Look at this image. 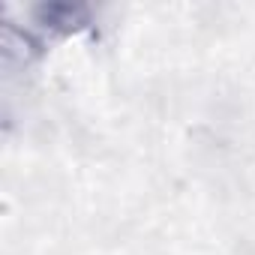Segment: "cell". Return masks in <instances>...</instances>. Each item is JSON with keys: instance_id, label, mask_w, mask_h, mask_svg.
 Masks as SVG:
<instances>
[{"instance_id": "obj_1", "label": "cell", "mask_w": 255, "mask_h": 255, "mask_svg": "<svg viewBox=\"0 0 255 255\" xmlns=\"http://www.w3.org/2000/svg\"><path fill=\"white\" fill-rule=\"evenodd\" d=\"M27 21L42 39H69L96 24V9L81 0H45L27 9Z\"/></svg>"}, {"instance_id": "obj_2", "label": "cell", "mask_w": 255, "mask_h": 255, "mask_svg": "<svg viewBox=\"0 0 255 255\" xmlns=\"http://www.w3.org/2000/svg\"><path fill=\"white\" fill-rule=\"evenodd\" d=\"M45 54V39L30 30L27 24H15L6 21L3 30H0V60H3V69L12 72H27L39 57Z\"/></svg>"}]
</instances>
